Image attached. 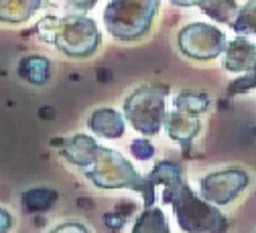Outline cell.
I'll return each instance as SVG.
<instances>
[{
  "label": "cell",
  "mask_w": 256,
  "mask_h": 233,
  "mask_svg": "<svg viewBox=\"0 0 256 233\" xmlns=\"http://www.w3.org/2000/svg\"><path fill=\"white\" fill-rule=\"evenodd\" d=\"M57 152L70 164L84 171V175L98 189H130L142 195V205H154V181L150 175H140L132 162H128L120 152L100 146L88 134H76L70 138L53 140Z\"/></svg>",
  "instance_id": "cell-1"
},
{
  "label": "cell",
  "mask_w": 256,
  "mask_h": 233,
  "mask_svg": "<svg viewBox=\"0 0 256 233\" xmlns=\"http://www.w3.org/2000/svg\"><path fill=\"white\" fill-rule=\"evenodd\" d=\"M154 185H163V203L171 205L175 219L185 233H226L228 219L216 205L194 193L181 173V166L171 160H161L148 173Z\"/></svg>",
  "instance_id": "cell-2"
},
{
  "label": "cell",
  "mask_w": 256,
  "mask_h": 233,
  "mask_svg": "<svg viewBox=\"0 0 256 233\" xmlns=\"http://www.w3.org/2000/svg\"><path fill=\"white\" fill-rule=\"evenodd\" d=\"M41 41L55 45L63 55L72 59H88L100 47V30L92 18L84 14L45 16L37 24Z\"/></svg>",
  "instance_id": "cell-3"
},
{
  "label": "cell",
  "mask_w": 256,
  "mask_h": 233,
  "mask_svg": "<svg viewBox=\"0 0 256 233\" xmlns=\"http://www.w3.org/2000/svg\"><path fill=\"white\" fill-rule=\"evenodd\" d=\"M161 0H110L104 10V24L120 43H134L146 37Z\"/></svg>",
  "instance_id": "cell-4"
},
{
  "label": "cell",
  "mask_w": 256,
  "mask_h": 233,
  "mask_svg": "<svg viewBox=\"0 0 256 233\" xmlns=\"http://www.w3.org/2000/svg\"><path fill=\"white\" fill-rule=\"evenodd\" d=\"M165 85H140L124 99L122 114L132 124V128L144 136H156L165 124Z\"/></svg>",
  "instance_id": "cell-5"
},
{
  "label": "cell",
  "mask_w": 256,
  "mask_h": 233,
  "mask_svg": "<svg viewBox=\"0 0 256 233\" xmlns=\"http://www.w3.org/2000/svg\"><path fill=\"white\" fill-rule=\"evenodd\" d=\"M179 51L194 61H212L226 53V32L208 22H189L177 35Z\"/></svg>",
  "instance_id": "cell-6"
},
{
  "label": "cell",
  "mask_w": 256,
  "mask_h": 233,
  "mask_svg": "<svg viewBox=\"0 0 256 233\" xmlns=\"http://www.w3.org/2000/svg\"><path fill=\"white\" fill-rule=\"evenodd\" d=\"M250 185V177L242 169H224L218 173H210L202 179L200 189L202 197L212 205H228Z\"/></svg>",
  "instance_id": "cell-7"
},
{
  "label": "cell",
  "mask_w": 256,
  "mask_h": 233,
  "mask_svg": "<svg viewBox=\"0 0 256 233\" xmlns=\"http://www.w3.org/2000/svg\"><path fill=\"white\" fill-rule=\"evenodd\" d=\"M165 128L171 140H175L183 150H189V146L194 144V138L202 130V120H200V114L175 108L171 114H167Z\"/></svg>",
  "instance_id": "cell-8"
},
{
  "label": "cell",
  "mask_w": 256,
  "mask_h": 233,
  "mask_svg": "<svg viewBox=\"0 0 256 233\" xmlns=\"http://www.w3.org/2000/svg\"><path fill=\"white\" fill-rule=\"evenodd\" d=\"M256 63V45L246 37H236L224 53V67L232 73H248Z\"/></svg>",
  "instance_id": "cell-9"
},
{
  "label": "cell",
  "mask_w": 256,
  "mask_h": 233,
  "mask_svg": "<svg viewBox=\"0 0 256 233\" xmlns=\"http://www.w3.org/2000/svg\"><path fill=\"white\" fill-rule=\"evenodd\" d=\"M124 120H126L124 114H120L112 108H100L90 116L88 126L94 134L108 138V140H116V138L124 136Z\"/></svg>",
  "instance_id": "cell-10"
},
{
  "label": "cell",
  "mask_w": 256,
  "mask_h": 233,
  "mask_svg": "<svg viewBox=\"0 0 256 233\" xmlns=\"http://www.w3.org/2000/svg\"><path fill=\"white\" fill-rule=\"evenodd\" d=\"M49 6V0H0V20L8 24H18L30 18L37 10Z\"/></svg>",
  "instance_id": "cell-11"
},
{
  "label": "cell",
  "mask_w": 256,
  "mask_h": 233,
  "mask_svg": "<svg viewBox=\"0 0 256 233\" xmlns=\"http://www.w3.org/2000/svg\"><path fill=\"white\" fill-rule=\"evenodd\" d=\"M18 75L30 85H45L51 75V63L43 55H26L18 63Z\"/></svg>",
  "instance_id": "cell-12"
},
{
  "label": "cell",
  "mask_w": 256,
  "mask_h": 233,
  "mask_svg": "<svg viewBox=\"0 0 256 233\" xmlns=\"http://www.w3.org/2000/svg\"><path fill=\"white\" fill-rule=\"evenodd\" d=\"M198 8L210 18H214L216 22L230 24V26L240 12V6L236 4V0H204Z\"/></svg>",
  "instance_id": "cell-13"
},
{
  "label": "cell",
  "mask_w": 256,
  "mask_h": 233,
  "mask_svg": "<svg viewBox=\"0 0 256 233\" xmlns=\"http://www.w3.org/2000/svg\"><path fill=\"white\" fill-rule=\"evenodd\" d=\"M132 233H171L165 213L158 207H144V211L138 215Z\"/></svg>",
  "instance_id": "cell-14"
},
{
  "label": "cell",
  "mask_w": 256,
  "mask_h": 233,
  "mask_svg": "<svg viewBox=\"0 0 256 233\" xmlns=\"http://www.w3.org/2000/svg\"><path fill=\"white\" fill-rule=\"evenodd\" d=\"M57 199L59 195L51 189H30L22 195V205L28 213H43L57 203Z\"/></svg>",
  "instance_id": "cell-15"
},
{
  "label": "cell",
  "mask_w": 256,
  "mask_h": 233,
  "mask_svg": "<svg viewBox=\"0 0 256 233\" xmlns=\"http://www.w3.org/2000/svg\"><path fill=\"white\" fill-rule=\"evenodd\" d=\"M173 106L177 110L194 112V114L202 116L210 108V97L206 93H198V91H181L173 97Z\"/></svg>",
  "instance_id": "cell-16"
},
{
  "label": "cell",
  "mask_w": 256,
  "mask_h": 233,
  "mask_svg": "<svg viewBox=\"0 0 256 233\" xmlns=\"http://www.w3.org/2000/svg\"><path fill=\"white\" fill-rule=\"evenodd\" d=\"M232 28L242 35H256V0H248L240 8L236 20L232 22Z\"/></svg>",
  "instance_id": "cell-17"
},
{
  "label": "cell",
  "mask_w": 256,
  "mask_h": 233,
  "mask_svg": "<svg viewBox=\"0 0 256 233\" xmlns=\"http://www.w3.org/2000/svg\"><path fill=\"white\" fill-rule=\"evenodd\" d=\"M250 89H256V63H254V67H252L246 75H242L240 79H236V81L230 83V87H228V95L234 97V95H238V93H246V91H250Z\"/></svg>",
  "instance_id": "cell-18"
},
{
  "label": "cell",
  "mask_w": 256,
  "mask_h": 233,
  "mask_svg": "<svg viewBox=\"0 0 256 233\" xmlns=\"http://www.w3.org/2000/svg\"><path fill=\"white\" fill-rule=\"evenodd\" d=\"M130 152H132V156L138 158V160H150V158L154 156V146H152L146 138H138V140H134V142L130 144Z\"/></svg>",
  "instance_id": "cell-19"
},
{
  "label": "cell",
  "mask_w": 256,
  "mask_h": 233,
  "mask_svg": "<svg viewBox=\"0 0 256 233\" xmlns=\"http://www.w3.org/2000/svg\"><path fill=\"white\" fill-rule=\"evenodd\" d=\"M96 4H98V0H68V4H66V8H68V12L72 14H86V12H90Z\"/></svg>",
  "instance_id": "cell-20"
},
{
  "label": "cell",
  "mask_w": 256,
  "mask_h": 233,
  "mask_svg": "<svg viewBox=\"0 0 256 233\" xmlns=\"http://www.w3.org/2000/svg\"><path fill=\"white\" fill-rule=\"evenodd\" d=\"M49 233H90V229L86 225H82V223L70 221V223H61V225L53 227Z\"/></svg>",
  "instance_id": "cell-21"
},
{
  "label": "cell",
  "mask_w": 256,
  "mask_h": 233,
  "mask_svg": "<svg viewBox=\"0 0 256 233\" xmlns=\"http://www.w3.org/2000/svg\"><path fill=\"white\" fill-rule=\"evenodd\" d=\"M204 0H171V4L175 6H181V8H187V6H200Z\"/></svg>",
  "instance_id": "cell-22"
},
{
  "label": "cell",
  "mask_w": 256,
  "mask_h": 233,
  "mask_svg": "<svg viewBox=\"0 0 256 233\" xmlns=\"http://www.w3.org/2000/svg\"><path fill=\"white\" fill-rule=\"evenodd\" d=\"M2 233H6V229H10V227H6V221H8V225H10V215L6 213V209H2Z\"/></svg>",
  "instance_id": "cell-23"
}]
</instances>
